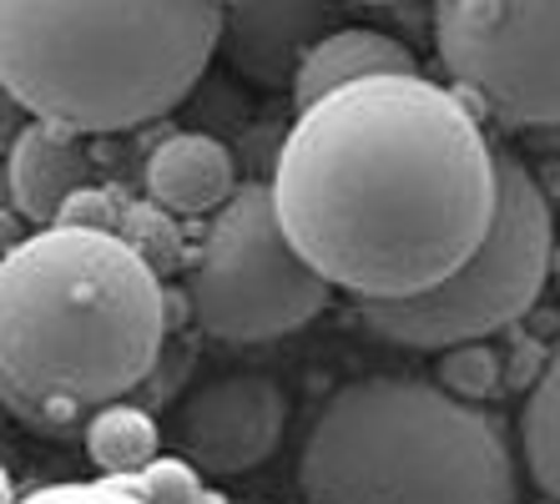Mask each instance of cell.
Here are the masks:
<instances>
[{
	"mask_svg": "<svg viewBox=\"0 0 560 504\" xmlns=\"http://www.w3.org/2000/svg\"><path fill=\"white\" fill-rule=\"evenodd\" d=\"M521 454L535 490L560 504V343L550 349L546 368L535 374L521 409Z\"/></svg>",
	"mask_w": 560,
	"mask_h": 504,
	"instance_id": "obj_15",
	"label": "cell"
},
{
	"mask_svg": "<svg viewBox=\"0 0 560 504\" xmlns=\"http://www.w3.org/2000/svg\"><path fill=\"white\" fill-rule=\"evenodd\" d=\"M121 490H131L142 504H222V494L208 490V474L187 465L183 454H156L147 469L117 479Z\"/></svg>",
	"mask_w": 560,
	"mask_h": 504,
	"instance_id": "obj_16",
	"label": "cell"
},
{
	"mask_svg": "<svg viewBox=\"0 0 560 504\" xmlns=\"http://www.w3.org/2000/svg\"><path fill=\"white\" fill-rule=\"evenodd\" d=\"M61 222H77V227H96V233H112L131 247V253H142L162 278L177 268H192V253H187V237H183V222L162 212L152 197H137L127 187H86V192L66 208Z\"/></svg>",
	"mask_w": 560,
	"mask_h": 504,
	"instance_id": "obj_13",
	"label": "cell"
},
{
	"mask_svg": "<svg viewBox=\"0 0 560 504\" xmlns=\"http://www.w3.org/2000/svg\"><path fill=\"white\" fill-rule=\"evenodd\" d=\"M550 283H556V293H560V243H556V278H550Z\"/></svg>",
	"mask_w": 560,
	"mask_h": 504,
	"instance_id": "obj_19",
	"label": "cell"
},
{
	"mask_svg": "<svg viewBox=\"0 0 560 504\" xmlns=\"http://www.w3.org/2000/svg\"><path fill=\"white\" fill-rule=\"evenodd\" d=\"M434 51L450 86L505 127H560V0H440Z\"/></svg>",
	"mask_w": 560,
	"mask_h": 504,
	"instance_id": "obj_7",
	"label": "cell"
},
{
	"mask_svg": "<svg viewBox=\"0 0 560 504\" xmlns=\"http://www.w3.org/2000/svg\"><path fill=\"white\" fill-rule=\"evenodd\" d=\"M374 77H424V66H419L415 46L399 40L394 31L339 26L308 51L299 81H293V106L308 112V106H318L334 91L359 86V81H374Z\"/></svg>",
	"mask_w": 560,
	"mask_h": 504,
	"instance_id": "obj_12",
	"label": "cell"
},
{
	"mask_svg": "<svg viewBox=\"0 0 560 504\" xmlns=\"http://www.w3.org/2000/svg\"><path fill=\"white\" fill-rule=\"evenodd\" d=\"M96 187L86 137L46 121H26L5 146V208L31 222V233L56 227L66 208Z\"/></svg>",
	"mask_w": 560,
	"mask_h": 504,
	"instance_id": "obj_10",
	"label": "cell"
},
{
	"mask_svg": "<svg viewBox=\"0 0 560 504\" xmlns=\"http://www.w3.org/2000/svg\"><path fill=\"white\" fill-rule=\"evenodd\" d=\"M556 212L546 187L521 156L500 146V212L475 258L434 293L405 303H359V324L399 349L444 353L459 343H490L535 308L556 278Z\"/></svg>",
	"mask_w": 560,
	"mask_h": 504,
	"instance_id": "obj_5",
	"label": "cell"
},
{
	"mask_svg": "<svg viewBox=\"0 0 560 504\" xmlns=\"http://www.w3.org/2000/svg\"><path fill=\"white\" fill-rule=\"evenodd\" d=\"M268 187L328 288L405 303L455 278L490 237L500 146L455 86L374 77L293 117Z\"/></svg>",
	"mask_w": 560,
	"mask_h": 504,
	"instance_id": "obj_1",
	"label": "cell"
},
{
	"mask_svg": "<svg viewBox=\"0 0 560 504\" xmlns=\"http://www.w3.org/2000/svg\"><path fill=\"white\" fill-rule=\"evenodd\" d=\"M334 26V5L318 0H258L222 5V56L243 81L278 91L299 81L303 61Z\"/></svg>",
	"mask_w": 560,
	"mask_h": 504,
	"instance_id": "obj_9",
	"label": "cell"
},
{
	"mask_svg": "<svg viewBox=\"0 0 560 504\" xmlns=\"http://www.w3.org/2000/svg\"><path fill=\"white\" fill-rule=\"evenodd\" d=\"M308 504H515V449L490 409L434 378L364 374L313 414L299 454Z\"/></svg>",
	"mask_w": 560,
	"mask_h": 504,
	"instance_id": "obj_4",
	"label": "cell"
},
{
	"mask_svg": "<svg viewBox=\"0 0 560 504\" xmlns=\"http://www.w3.org/2000/svg\"><path fill=\"white\" fill-rule=\"evenodd\" d=\"M142 187L156 208L183 222V218H218L243 181H237L233 146L222 137H212V131H167L147 152Z\"/></svg>",
	"mask_w": 560,
	"mask_h": 504,
	"instance_id": "obj_11",
	"label": "cell"
},
{
	"mask_svg": "<svg viewBox=\"0 0 560 504\" xmlns=\"http://www.w3.org/2000/svg\"><path fill=\"white\" fill-rule=\"evenodd\" d=\"M5 504H142L131 490H121L117 479H51L36 490L15 494Z\"/></svg>",
	"mask_w": 560,
	"mask_h": 504,
	"instance_id": "obj_18",
	"label": "cell"
},
{
	"mask_svg": "<svg viewBox=\"0 0 560 504\" xmlns=\"http://www.w3.org/2000/svg\"><path fill=\"white\" fill-rule=\"evenodd\" d=\"M288 429V394L268 374H222L172 409L167 439L187 465L233 479L268 465Z\"/></svg>",
	"mask_w": 560,
	"mask_h": 504,
	"instance_id": "obj_8",
	"label": "cell"
},
{
	"mask_svg": "<svg viewBox=\"0 0 560 504\" xmlns=\"http://www.w3.org/2000/svg\"><path fill=\"white\" fill-rule=\"evenodd\" d=\"M434 384L444 394H455L465 403H480L495 394L500 384V359L490 343H459V349H444L440 353V378Z\"/></svg>",
	"mask_w": 560,
	"mask_h": 504,
	"instance_id": "obj_17",
	"label": "cell"
},
{
	"mask_svg": "<svg viewBox=\"0 0 560 504\" xmlns=\"http://www.w3.org/2000/svg\"><path fill=\"white\" fill-rule=\"evenodd\" d=\"M162 272L121 237L56 222L0 262V388L31 429L121 403L162 359Z\"/></svg>",
	"mask_w": 560,
	"mask_h": 504,
	"instance_id": "obj_2",
	"label": "cell"
},
{
	"mask_svg": "<svg viewBox=\"0 0 560 504\" xmlns=\"http://www.w3.org/2000/svg\"><path fill=\"white\" fill-rule=\"evenodd\" d=\"M328 297L334 288L288 237L268 181H243L192 247L187 308L197 328L222 343H273L299 333L328 308Z\"/></svg>",
	"mask_w": 560,
	"mask_h": 504,
	"instance_id": "obj_6",
	"label": "cell"
},
{
	"mask_svg": "<svg viewBox=\"0 0 560 504\" xmlns=\"http://www.w3.org/2000/svg\"><path fill=\"white\" fill-rule=\"evenodd\" d=\"M222 51L212 0H5L0 86L31 121L112 137L183 106Z\"/></svg>",
	"mask_w": 560,
	"mask_h": 504,
	"instance_id": "obj_3",
	"label": "cell"
},
{
	"mask_svg": "<svg viewBox=\"0 0 560 504\" xmlns=\"http://www.w3.org/2000/svg\"><path fill=\"white\" fill-rule=\"evenodd\" d=\"M156 444H162L156 419L127 399L96 409V414L86 419V429H81V449L102 469V479H127V474H137V469H147L156 459Z\"/></svg>",
	"mask_w": 560,
	"mask_h": 504,
	"instance_id": "obj_14",
	"label": "cell"
}]
</instances>
